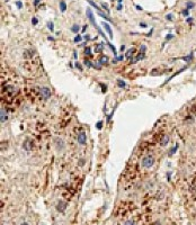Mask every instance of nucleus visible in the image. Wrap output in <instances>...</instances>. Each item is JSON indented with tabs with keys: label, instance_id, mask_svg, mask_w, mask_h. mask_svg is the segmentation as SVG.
I'll return each mask as SVG.
<instances>
[{
	"label": "nucleus",
	"instance_id": "nucleus-2",
	"mask_svg": "<svg viewBox=\"0 0 196 225\" xmlns=\"http://www.w3.org/2000/svg\"><path fill=\"white\" fill-rule=\"evenodd\" d=\"M153 163H155V158L151 154H148V155L143 157L142 161H141V164H142L143 168H151L153 165Z\"/></svg>",
	"mask_w": 196,
	"mask_h": 225
},
{
	"label": "nucleus",
	"instance_id": "nucleus-1",
	"mask_svg": "<svg viewBox=\"0 0 196 225\" xmlns=\"http://www.w3.org/2000/svg\"><path fill=\"white\" fill-rule=\"evenodd\" d=\"M86 15H87V17H88V19H89V21H90V24L96 28L98 31V33L100 34V35L103 36L104 38L106 40V35H105V33H103V31L98 27V25L96 24V21H95V17H94V14H93V11H91V9L90 8H87V10H86Z\"/></svg>",
	"mask_w": 196,
	"mask_h": 225
},
{
	"label": "nucleus",
	"instance_id": "nucleus-53",
	"mask_svg": "<svg viewBox=\"0 0 196 225\" xmlns=\"http://www.w3.org/2000/svg\"><path fill=\"white\" fill-rule=\"evenodd\" d=\"M1 225H5V224H1Z\"/></svg>",
	"mask_w": 196,
	"mask_h": 225
},
{
	"label": "nucleus",
	"instance_id": "nucleus-30",
	"mask_svg": "<svg viewBox=\"0 0 196 225\" xmlns=\"http://www.w3.org/2000/svg\"><path fill=\"white\" fill-rule=\"evenodd\" d=\"M192 59H193V54H189L188 57H183V60H185V61H191Z\"/></svg>",
	"mask_w": 196,
	"mask_h": 225
},
{
	"label": "nucleus",
	"instance_id": "nucleus-31",
	"mask_svg": "<svg viewBox=\"0 0 196 225\" xmlns=\"http://www.w3.org/2000/svg\"><path fill=\"white\" fill-rule=\"evenodd\" d=\"M193 7H194V4H193V2H188V4H187V9H191Z\"/></svg>",
	"mask_w": 196,
	"mask_h": 225
},
{
	"label": "nucleus",
	"instance_id": "nucleus-8",
	"mask_svg": "<svg viewBox=\"0 0 196 225\" xmlns=\"http://www.w3.org/2000/svg\"><path fill=\"white\" fill-rule=\"evenodd\" d=\"M169 141H170L169 136H168V135H165V136H162L161 141H160V145H161V146H166L167 144L169 143Z\"/></svg>",
	"mask_w": 196,
	"mask_h": 225
},
{
	"label": "nucleus",
	"instance_id": "nucleus-7",
	"mask_svg": "<svg viewBox=\"0 0 196 225\" xmlns=\"http://www.w3.org/2000/svg\"><path fill=\"white\" fill-rule=\"evenodd\" d=\"M66 208H67V203H66V201H63V200H60V201L57 203V212L63 213V212L66 210Z\"/></svg>",
	"mask_w": 196,
	"mask_h": 225
},
{
	"label": "nucleus",
	"instance_id": "nucleus-27",
	"mask_svg": "<svg viewBox=\"0 0 196 225\" xmlns=\"http://www.w3.org/2000/svg\"><path fill=\"white\" fill-rule=\"evenodd\" d=\"M102 7H103L104 9L106 10V12H109V9H108V6H107V4H105V2H103V4H102Z\"/></svg>",
	"mask_w": 196,
	"mask_h": 225
},
{
	"label": "nucleus",
	"instance_id": "nucleus-19",
	"mask_svg": "<svg viewBox=\"0 0 196 225\" xmlns=\"http://www.w3.org/2000/svg\"><path fill=\"white\" fill-rule=\"evenodd\" d=\"M87 1H88V2H89V4H90V5L93 6L94 8H96V9H97L98 11H102V10H100V8H99V7H98L97 5H96V2H94L93 0H87Z\"/></svg>",
	"mask_w": 196,
	"mask_h": 225
},
{
	"label": "nucleus",
	"instance_id": "nucleus-21",
	"mask_svg": "<svg viewBox=\"0 0 196 225\" xmlns=\"http://www.w3.org/2000/svg\"><path fill=\"white\" fill-rule=\"evenodd\" d=\"M178 146H179V145H178V144H176L175 146H174V148H172V149L170 150V151H169V155H172V154L175 153L176 151L178 150Z\"/></svg>",
	"mask_w": 196,
	"mask_h": 225
},
{
	"label": "nucleus",
	"instance_id": "nucleus-33",
	"mask_svg": "<svg viewBox=\"0 0 196 225\" xmlns=\"http://www.w3.org/2000/svg\"><path fill=\"white\" fill-rule=\"evenodd\" d=\"M166 19H167V21H171V19H172V15H171V14L167 15L166 16Z\"/></svg>",
	"mask_w": 196,
	"mask_h": 225
},
{
	"label": "nucleus",
	"instance_id": "nucleus-37",
	"mask_svg": "<svg viewBox=\"0 0 196 225\" xmlns=\"http://www.w3.org/2000/svg\"><path fill=\"white\" fill-rule=\"evenodd\" d=\"M76 67H77L78 69H79V70H83V68H81V65H80V64H79L78 62H76Z\"/></svg>",
	"mask_w": 196,
	"mask_h": 225
},
{
	"label": "nucleus",
	"instance_id": "nucleus-50",
	"mask_svg": "<svg viewBox=\"0 0 196 225\" xmlns=\"http://www.w3.org/2000/svg\"><path fill=\"white\" fill-rule=\"evenodd\" d=\"M140 25L142 26V27H145V26H147V25H145V24H144V23H142V24H140Z\"/></svg>",
	"mask_w": 196,
	"mask_h": 225
},
{
	"label": "nucleus",
	"instance_id": "nucleus-11",
	"mask_svg": "<svg viewBox=\"0 0 196 225\" xmlns=\"http://www.w3.org/2000/svg\"><path fill=\"white\" fill-rule=\"evenodd\" d=\"M183 71H184V69H181V70H179V71H178V72H176V73H174V74H172V76H171L170 78H168V79H167V80H166V81H165V83H164V85H166V83H168V82L170 81V80H171V79H172V78H174V77H176V76H177V74H179V73H181V72H183Z\"/></svg>",
	"mask_w": 196,
	"mask_h": 225
},
{
	"label": "nucleus",
	"instance_id": "nucleus-32",
	"mask_svg": "<svg viewBox=\"0 0 196 225\" xmlns=\"http://www.w3.org/2000/svg\"><path fill=\"white\" fill-rule=\"evenodd\" d=\"M37 23H38L37 18H33V19H32V24H33V25H37Z\"/></svg>",
	"mask_w": 196,
	"mask_h": 225
},
{
	"label": "nucleus",
	"instance_id": "nucleus-46",
	"mask_svg": "<svg viewBox=\"0 0 196 225\" xmlns=\"http://www.w3.org/2000/svg\"><path fill=\"white\" fill-rule=\"evenodd\" d=\"M136 9H138V10H142V7H141V6H136Z\"/></svg>",
	"mask_w": 196,
	"mask_h": 225
},
{
	"label": "nucleus",
	"instance_id": "nucleus-12",
	"mask_svg": "<svg viewBox=\"0 0 196 225\" xmlns=\"http://www.w3.org/2000/svg\"><path fill=\"white\" fill-rule=\"evenodd\" d=\"M60 9H61L62 12H64V11L67 10V4L62 0V1H60Z\"/></svg>",
	"mask_w": 196,
	"mask_h": 225
},
{
	"label": "nucleus",
	"instance_id": "nucleus-14",
	"mask_svg": "<svg viewBox=\"0 0 196 225\" xmlns=\"http://www.w3.org/2000/svg\"><path fill=\"white\" fill-rule=\"evenodd\" d=\"M107 61H108L107 56H100V59H99V63L100 64H105V63H107Z\"/></svg>",
	"mask_w": 196,
	"mask_h": 225
},
{
	"label": "nucleus",
	"instance_id": "nucleus-52",
	"mask_svg": "<svg viewBox=\"0 0 196 225\" xmlns=\"http://www.w3.org/2000/svg\"><path fill=\"white\" fill-rule=\"evenodd\" d=\"M21 225H28V224H27V223H23Z\"/></svg>",
	"mask_w": 196,
	"mask_h": 225
},
{
	"label": "nucleus",
	"instance_id": "nucleus-17",
	"mask_svg": "<svg viewBox=\"0 0 196 225\" xmlns=\"http://www.w3.org/2000/svg\"><path fill=\"white\" fill-rule=\"evenodd\" d=\"M33 54H34V51H33V50H27V51H25V53H24V55H25L26 57H31V56H33Z\"/></svg>",
	"mask_w": 196,
	"mask_h": 225
},
{
	"label": "nucleus",
	"instance_id": "nucleus-47",
	"mask_svg": "<svg viewBox=\"0 0 196 225\" xmlns=\"http://www.w3.org/2000/svg\"><path fill=\"white\" fill-rule=\"evenodd\" d=\"M167 179L170 180V172H168V174H167Z\"/></svg>",
	"mask_w": 196,
	"mask_h": 225
},
{
	"label": "nucleus",
	"instance_id": "nucleus-28",
	"mask_svg": "<svg viewBox=\"0 0 196 225\" xmlns=\"http://www.w3.org/2000/svg\"><path fill=\"white\" fill-rule=\"evenodd\" d=\"M102 126H103V122H102V121L97 122V124H96V127H97V129H102Z\"/></svg>",
	"mask_w": 196,
	"mask_h": 225
},
{
	"label": "nucleus",
	"instance_id": "nucleus-6",
	"mask_svg": "<svg viewBox=\"0 0 196 225\" xmlns=\"http://www.w3.org/2000/svg\"><path fill=\"white\" fill-rule=\"evenodd\" d=\"M102 26H103L104 28H105V31L107 32V34L109 35V38L112 40L114 36H113V32H112V28H111L109 24H108V23H105V21H103V23H102Z\"/></svg>",
	"mask_w": 196,
	"mask_h": 225
},
{
	"label": "nucleus",
	"instance_id": "nucleus-43",
	"mask_svg": "<svg viewBox=\"0 0 196 225\" xmlns=\"http://www.w3.org/2000/svg\"><path fill=\"white\" fill-rule=\"evenodd\" d=\"M100 86H102V88H103V91H106V86L104 87V85H103V83H100Z\"/></svg>",
	"mask_w": 196,
	"mask_h": 225
},
{
	"label": "nucleus",
	"instance_id": "nucleus-36",
	"mask_svg": "<svg viewBox=\"0 0 196 225\" xmlns=\"http://www.w3.org/2000/svg\"><path fill=\"white\" fill-rule=\"evenodd\" d=\"M85 64H86L87 67H91V63L88 61V60H85Z\"/></svg>",
	"mask_w": 196,
	"mask_h": 225
},
{
	"label": "nucleus",
	"instance_id": "nucleus-44",
	"mask_svg": "<svg viewBox=\"0 0 196 225\" xmlns=\"http://www.w3.org/2000/svg\"><path fill=\"white\" fill-rule=\"evenodd\" d=\"M73 57H74V59H77V57H78V56H77V51L73 52Z\"/></svg>",
	"mask_w": 196,
	"mask_h": 225
},
{
	"label": "nucleus",
	"instance_id": "nucleus-25",
	"mask_svg": "<svg viewBox=\"0 0 196 225\" xmlns=\"http://www.w3.org/2000/svg\"><path fill=\"white\" fill-rule=\"evenodd\" d=\"M85 54L88 56L91 55V49H90V47H86V49H85Z\"/></svg>",
	"mask_w": 196,
	"mask_h": 225
},
{
	"label": "nucleus",
	"instance_id": "nucleus-23",
	"mask_svg": "<svg viewBox=\"0 0 196 225\" xmlns=\"http://www.w3.org/2000/svg\"><path fill=\"white\" fill-rule=\"evenodd\" d=\"M98 15H99V16H102V17H103V18H105V19H106V21H112V19H111V18H109L108 16L104 15V14H103V12H102V11H98Z\"/></svg>",
	"mask_w": 196,
	"mask_h": 225
},
{
	"label": "nucleus",
	"instance_id": "nucleus-18",
	"mask_svg": "<svg viewBox=\"0 0 196 225\" xmlns=\"http://www.w3.org/2000/svg\"><path fill=\"white\" fill-rule=\"evenodd\" d=\"M117 86H119V88H125L126 83H125V81H124V80H121V79H119V80H117Z\"/></svg>",
	"mask_w": 196,
	"mask_h": 225
},
{
	"label": "nucleus",
	"instance_id": "nucleus-48",
	"mask_svg": "<svg viewBox=\"0 0 196 225\" xmlns=\"http://www.w3.org/2000/svg\"><path fill=\"white\" fill-rule=\"evenodd\" d=\"M124 50H125V45H122V46H121V51L123 52Z\"/></svg>",
	"mask_w": 196,
	"mask_h": 225
},
{
	"label": "nucleus",
	"instance_id": "nucleus-24",
	"mask_svg": "<svg viewBox=\"0 0 196 225\" xmlns=\"http://www.w3.org/2000/svg\"><path fill=\"white\" fill-rule=\"evenodd\" d=\"M108 46L111 47V50L113 51V53H114V55H117V51H116V49H115V46L114 45H112L111 43H108Z\"/></svg>",
	"mask_w": 196,
	"mask_h": 225
},
{
	"label": "nucleus",
	"instance_id": "nucleus-4",
	"mask_svg": "<svg viewBox=\"0 0 196 225\" xmlns=\"http://www.w3.org/2000/svg\"><path fill=\"white\" fill-rule=\"evenodd\" d=\"M77 141L79 144H86V142H87V135H86V133L85 132H80L77 136Z\"/></svg>",
	"mask_w": 196,
	"mask_h": 225
},
{
	"label": "nucleus",
	"instance_id": "nucleus-51",
	"mask_svg": "<svg viewBox=\"0 0 196 225\" xmlns=\"http://www.w3.org/2000/svg\"><path fill=\"white\" fill-rule=\"evenodd\" d=\"M119 1V4H122V0H117Z\"/></svg>",
	"mask_w": 196,
	"mask_h": 225
},
{
	"label": "nucleus",
	"instance_id": "nucleus-42",
	"mask_svg": "<svg viewBox=\"0 0 196 225\" xmlns=\"http://www.w3.org/2000/svg\"><path fill=\"white\" fill-rule=\"evenodd\" d=\"M117 10H122V4H119V6H117Z\"/></svg>",
	"mask_w": 196,
	"mask_h": 225
},
{
	"label": "nucleus",
	"instance_id": "nucleus-22",
	"mask_svg": "<svg viewBox=\"0 0 196 225\" xmlns=\"http://www.w3.org/2000/svg\"><path fill=\"white\" fill-rule=\"evenodd\" d=\"M47 28L51 32L54 31V24H53V21H49V23H47Z\"/></svg>",
	"mask_w": 196,
	"mask_h": 225
},
{
	"label": "nucleus",
	"instance_id": "nucleus-34",
	"mask_svg": "<svg viewBox=\"0 0 196 225\" xmlns=\"http://www.w3.org/2000/svg\"><path fill=\"white\" fill-rule=\"evenodd\" d=\"M172 37H174V35H172V34H169V35L166 36V40H167V41H169V40H171V38H172Z\"/></svg>",
	"mask_w": 196,
	"mask_h": 225
},
{
	"label": "nucleus",
	"instance_id": "nucleus-40",
	"mask_svg": "<svg viewBox=\"0 0 196 225\" xmlns=\"http://www.w3.org/2000/svg\"><path fill=\"white\" fill-rule=\"evenodd\" d=\"M122 60H123V55L119 56V57H116V61H122Z\"/></svg>",
	"mask_w": 196,
	"mask_h": 225
},
{
	"label": "nucleus",
	"instance_id": "nucleus-10",
	"mask_svg": "<svg viewBox=\"0 0 196 225\" xmlns=\"http://www.w3.org/2000/svg\"><path fill=\"white\" fill-rule=\"evenodd\" d=\"M104 50V43H99L97 45L95 46V52L96 53H100V52Z\"/></svg>",
	"mask_w": 196,
	"mask_h": 225
},
{
	"label": "nucleus",
	"instance_id": "nucleus-41",
	"mask_svg": "<svg viewBox=\"0 0 196 225\" xmlns=\"http://www.w3.org/2000/svg\"><path fill=\"white\" fill-rule=\"evenodd\" d=\"M183 15H185V16H187V15H188V9H186V10H184V11H183Z\"/></svg>",
	"mask_w": 196,
	"mask_h": 225
},
{
	"label": "nucleus",
	"instance_id": "nucleus-29",
	"mask_svg": "<svg viewBox=\"0 0 196 225\" xmlns=\"http://www.w3.org/2000/svg\"><path fill=\"white\" fill-rule=\"evenodd\" d=\"M124 225H136V224H135L133 221H126V222L124 223Z\"/></svg>",
	"mask_w": 196,
	"mask_h": 225
},
{
	"label": "nucleus",
	"instance_id": "nucleus-39",
	"mask_svg": "<svg viewBox=\"0 0 196 225\" xmlns=\"http://www.w3.org/2000/svg\"><path fill=\"white\" fill-rule=\"evenodd\" d=\"M83 38H85L86 41H89V40H90V36H89V35H85V37H83Z\"/></svg>",
	"mask_w": 196,
	"mask_h": 225
},
{
	"label": "nucleus",
	"instance_id": "nucleus-15",
	"mask_svg": "<svg viewBox=\"0 0 196 225\" xmlns=\"http://www.w3.org/2000/svg\"><path fill=\"white\" fill-rule=\"evenodd\" d=\"M134 53V49H130L129 51L126 52V54H125V57L126 59H131V55Z\"/></svg>",
	"mask_w": 196,
	"mask_h": 225
},
{
	"label": "nucleus",
	"instance_id": "nucleus-9",
	"mask_svg": "<svg viewBox=\"0 0 196 225\" xmlns=\"http://www.w3.org/2000/svg\"><path fill=\"white\" fill-rule=\"evenodd\" d=\"M55 145H57V150H63V146H64V143H63V141H62L61 138H55Z\"/></svg>",
	"mask_w": 196,
	"mask_h": 225
},
{
	"label": "nucleus",
	"instance_id": "nucleus-38",
	"mask_svg": "<svg viewBox=\"0 0 196 225\" xmlns=\"http://www.w3.org/2000/svg\"><path fill=\"white\" fill-rule=\"evenodd\" d=\"M144 51H145V46L142 45L141 46V53H144Z\"/></svg>",
	"mask_w": 196,
	"mask_h": 225
},
{
	"label": "nucleus",
	"instance_id": "nucleus-20",
	"mask_svg": "<svg viewBox=\"0 0 196 225\" xmlns=\"http://www.w3.org/2000/svg\"><path fill=\"white\" fill-rule=\"evenodd\" d=\"M79 29H80V27H79V25H77V24H74V25L71 27V31H72L73 33H78Z\"/></svg>",
	"mask_w": 196,
	"mask_h": 225
},
{
	"label": "nucleus",
	"instance_id": "nucleus-5",
	"mask_svg": "<svg viewBox=\"0 0 196 225\" xmlns=\"http://www.w3.org/2000/svg\"><path fill=\"white\" fill-rule=\"evenodd\" d=\"M23 148L25 149V150H27V151H31L32 149H33V141H32L31 138H26L25 141H24Z\"/></svg>",
	"mask_w": 196,
	"mask_h": 225
},
{
	"label": "nucleus",
	"instance_id": "nucleus-26",
	"mask_svg": "<svg viewBox=\"0 0 196 225\" xmlns=\"http://www.w3.org/2000/svg\"><path fill=\"white\" fill-rule=\"evenodd\" d=\"M81 40H83V37H81L80 35H77L76 37H74L73 41H74V43H79V42H81Z\"/></svg>",
	"mask_w": 196,
	"mask_h": 225
},
{
	"label": "nucleus",
	"instance_id": "nucleus-49",
	"mask_svg": "<svg viewBox=\"0 0 196 225\" xmlns=\"http://www.w3.org/2000/svg\"><path fill=\"white\" fill-rule=\"evenodd\" d=\"M87 27H88L87 25H86V26H83V32H86V29H87Z\"/></svg>",
	"mask_w": 196,
	"mask_h": 225
},
{
	"label": "nucleus",
	"instance_id": "nucleus-3",
	"mask_svg": "<svg viewBox=\"0 0 196 225\" xmlns=\"http://www.w3.org/2000/svg\"><path fill=\"white\" fill-rule=\"evenodd\" d=\"M41 96L43 99H49V98L51 97V89L50 88H47V87H43L41 88Z\"/></svg>",
	"mask_w": 196,
	"mask_h": 225
},
{
	"label": "nucleus",
	"instance_id": "nucleus-16",
	"mask_svg": "<svg viewBox=\"0 0 196 225\" xmlns=\"http://www.w3.org/2000/svg\"><path fill=\"white\" fill-rule=\"evenodd\" d=\"M143 57H144V53H140L139 55H138V57H136V59H134L133 61H131V62H132V63H136V62L139 61V60L143 59Z\"/></svg>",
	"mask_w": 196,
	"mask_h": 225
},
{
	"label": "nucleus",
	"instance_id": "nucleus-45",
	"mask_svg": "<svg viewBox=\"0 0 196 225\" xmlns=\"http://www.w3.org/2000/svg\"><path fill=\"white\" fill-rule=\"evenodd\" d=\"M38 4H40V0H35V1H34V5L35 6H37Z\"/></svg>",
	"mask_w": 196,
	"mask_h": 225
},
{
	"label": "nucleus",
	"instance_id": "nucleus-35",
	"mask_svg": "<svg viewBox=\"0 0 196 225\" xmlns=\"http://www.w3.org/2000/svg\"><path fill=\"white\" fill-rule=\"evenodd\" d=\"M16 5H17V7H18L19 9H21V7H23V4H21V1H17V2H16Z\"/></svg>",
	"mask_w": 196,
	"mask_h": 225
},
{
	"label": "nucleus",
	"instance_id": "nucleus-13",
	"mask_svg": "<svg viewBox=\"0 0 196 225\" xmlns=\"http://www.w3.org/2000/svg\"><path fill=\"white\" fill-rule=\"evenodd\" d=\"M5 121H7V115L5 114V109H1V123H5Z\"/></svg>",
	"mask_w": 196,
	"mask_h": 225
}]
</instances>
